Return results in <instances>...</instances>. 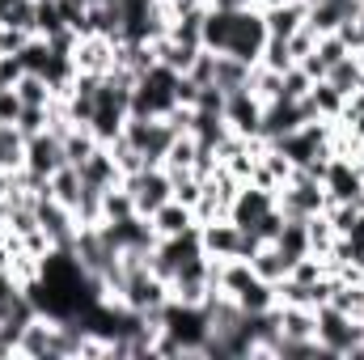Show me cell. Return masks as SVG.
I'll return each mask as SVG.
<instances>
[{
	"instance_id": "cell-39",
	"label": "cell",
	"mask_w": 364,
	"mask_h": 360,
	"mask_svg": "<svg viewBox=\"0 0 364 360\" xmlns=\"http://www.w3.org/2000/svg\"><path fill=\"white\" fill-rule=\"evenodd\" d=\"M314 43H318V34H314L309 26H301V30H296V34L288 38V51H292V60L301 64V60H305V55L314 51Z\"/></svg>"
},
{
	"instance_id": "cell-43",
	"label": "cell",
	"mask_w": 364,
	"mask_h": 360,
	"mask_svg": "<svg viewBox=\"0 0 364 360\" xmlns=\"http://www.w3.org/2000/svg\"><path fill=\"white\" fill-rule=\"evenodd\" d=\"M356 318H360V322H364V305H360V314H356Z\"/></svg>"
},
{
	"instance_id": "cell-32",
	"label": "cell",
	"mask_w": 364,
	"mask_h": 360,
	"mask_svg": "<svg viewBox=\"0 0 364 360\" xmlns=\"http://www.w3.org/2000/svg\"><path fill=\"white\" fill-rule=\"evenodd\" d=\"M309 90H314V77H309L301 64H292L288 73H279V97H288V102H301Z\"/></svg>"
},
{
	"instance_id": "cell-10",
	"label": "cell",
	"mask_w": 364,
	"mask_h": 360,
	"mask_svg": "<svg viewBox=\"0 0 364 360\" xmlns=\"http://www.w3.org/2000/svg\"><path fill=\"white\" fill-rule=\"evenodd\" d=\"M199 246H203L208 259H242V229L229 216L203 221L199 225Z\"/></svg>"
},
{
	"instance_id": "cell-46",
	"label": "cell",
	"mask_w": 364,
	"mask_h": 360,
	"mask_svg": "<svg viewBox=\"0 0 364 360\" xmlns=\"http://www.w3.org/2000/svg\"><path fill=\"white\" fill-rule=\"evenodd\" d=\"M360 4H364V0H360Z\"/></svg>"
},
{
	"instance_id": "cell-28",
	"label": "cell",
	"mask_w": 364,
	"mask_h": 360,
	"mask_svg": "<svg viewBox=\"0 0 364 360\" xmlns=\"http://www.w3.org/2000/svg\"><path fill=\"white\" fill-rule=\"evenodd\" d=\"M60 30H68L64 17H60V0H34V34L38 38H51Z\"/></svg>"
},
{
	"instance_id": "cell-11",
	"label": "cell",
	"mask_w": 364,
	"mask_h": 360,
	"mask_svg": "<svg viewBox=\"0 0 364 360\" xmlns=\"http://www.w3.org/2000/svg\"><path fill=\"white\" fill-rule=\"evenodd\" d=\"M360 0H309V13H305V26L322 38V34H335L339 26L356 21L360 17Z\"/></svg>"
},
{
	"instance_id": "cell-44",
	"label": "cell",
	"mask_w": 364,
	"mask_h": 360,
	"mask_svg": "<svg viewBox=\"0 0 364 360\" xmlns=\"http://www.w3.org/2000/svg\"><path fill=\"white\" fill-rule=\"evenodd\" d=\"M356 360H364V344H360V356H356Z\"/></svg>"
},
{
	"instance_id": "cell-35",
	"label": "cell",
	"mask_w": 364,
	"mask_h": 360,
	"mask_svg": "<svg viewBox=\"0 0 364 360\" xmlns=\"http://www.w3.org/2000/svg\"><path fill=\"white\" fill-rule=\"evenodd\" d=\"M47 127H51V106H21V115H17V132L21 136L47 132Z\"/></svg>"
},
{
	"instance_id": "cell-42",
	"label": "cell",
	"mask_w": 364,
	"mask_h": 360,
	"mask_svg": "<svg viewBox=\"0 0 364 360\" xmlns=\"http://www.w3.org/2000/svg\"><path fill=\"white\" fill-rule=\"evenodd\" d=\"M9 242V225H4V216H0V246Z\"/></svg>"
},
{
	"instance_id": "cell-22",
	"label": "cell",
	"mask_w": 364,
	"mask_h": 360,
	"mask_svg": "<svg viewBox=\"0 0 364 360\" xmlns=\"http://www.w3.org/2000/svg\"><path fill=\"white\" fill-rule=\"evenodd\" d=\"M26 166V136L17 132V123H0V170L17 174Z\"/></svg>"
},
{
	"instance_id": "cell-13",
	"label": "cell",
	"mask_w": 364,
	"mask_h": 360,
	"mask_svg": "<svg viewBox=\"0 0 364 360\" xmlns=\"http://www.w3.org/2000/svg\"><path fill=\"white\" fill-rule=\"evenodd\" d=\"M301 123H309V110H305V102H288V97H275L263 106V132H259V140H279V136H288V132H296Z\"/></svg>"
},
{
	"instance_id": "cell-30",
	"label": "cell",
	"mask_w": 364,
	"mask_h": 360,
	"mask_svg": "<svg viewBox=\"0 0 364 360\" xmlns=\"http://www.w3.org/2000/svg\"><path fill=\"white\" fill-rule=\"evenodd\" d=\"M170 186H174V199L186 203V208H195L199 195H203V179L195 170H170Z\"/></svg>"
},
{
	"instance_id": "cell-37",
	"label": "cell",
	"mask_w": 364,
	"mask_h": 360,
	"mask_svg": "<svg viewBox=\"0 0 364 360\" xmlns=\"http://www.w3.org/2000/svg\"><path fill=\"white\" fill-rule=\"evenodd\" d=\"M30 38H34L30 30H17V26H0V55H21V47H26Z\"/></svg>"
},
{
	"instance_id": "cell-18",
	"label": "cell",
	"mask_w": 364,
	"mask_h": 360,
	"mask_svg": "<svg viewBox=\"0 0 364 360\" xmlns=\"http://www.w3.org/2000/svg\"><path fill=\"white\" fill-rule=\"evenodd\" d=\"M275 318H279V335L284 339H314L318 314L309 305H275Z\"/></svg>"
},
{
	"instance_id": "cell-2",
	"label": "cell",
	"mask_w": 364,
	"mask_h": 360,
	"mask_svg": "<svg viewBox=\"0 0 364 360\" xmlns=\"http://www.w3.org/2000/svg\"><path fill=\"white\" fill-rule=\"evenodd\" d=\"M326 186L322 179H314L305 166H292V174L288 182L275 191V208L284 212V216H292V221H309V216H318V212H326Z\"/></svg>"
},
{
	"instance_id": "cell-4",
	"label": "cell",
	"mask_w": 364,
	"mask_h": 360,
	"mask_svg": "<svg viewBox=\"0 0 364 360\" xmlns=\"http://www.w3.org/2000/svg\"><path fill=\"white\" fill-rule=\"evenodd\" d=\"M174 127L166 119H140V115H127L123 123V140L144 157V166H166V153L174 144Z\"/></svg>"
},
{
	"instance_id": "cell-29",
	"label": "cell",
	"mask_w": 364,
	"mask_h": 360,
	"mask_svg": "<svg viewBox=\"0 0 364 360\" xmlns=\"http://www.w3.org/2000/svg\"><path fill=\"white\" fill-rule=\"evenodd\" d=\"M305 225H309V255H322V259H326V255H331V246H335V238H339V233H335V225L326 221V212L309 216Z\"/></svg>"
},
{
	"instance_id": "cell-5",
	"label": "cell",
	"mask_w": 364,
	"mask_h": 360,
	"mask_svg": "<svg viewBox=\"0 0 364 360\" xmlns=\"http://www.w3.org/2000/svg\"><path fill=\"white\" fill-rule=\"evenodd\" d=\"M123 186L132 191V199H136V212H140V216H153L166 199H174V186H170V170H166V166H144V170L127 174Z\"/></svg>"
},
{
	"instance_id": "cell-38",
	"label": "cell",
	"mask_w": 364,
	"mask_h": 360,
	"mask_svg": "<svg viewBox=\"0 0 364 360\" xmlns=\"http://www.w3.org/2000/svg\"><path fill=\"white\" fill-rule=\"evenodd\" d=\"M284 221H288V216H284L279 208H272V212L250 229V233H259V242H275V238H279V229H284Z\"/></svg>"
},
{
	"instance_id": "cell-16",
	"label": "cell",
	"mask_w": 364,
	"mask_h": 360,
	"mask_svg": "<svg viewBox=\"0 0 364 360\" xmlns=\"http://www.w3.org/2000/svg\"><path fill=\"white\" fill-rule=\"evenodd\" d=\"M301 102H305L309 119H326V123H339V115H343V93L335 90L331 81H314V90L305 93Z\"/></svg>"
},
{
	"instance_id": "cell-15",
	"label": "cell",
	"mask_w": 364,
	"mask_h": 360,
	"mask_svg": "<svg viewBox=\"0 0 364 360\" xmlns=\"http://www.w3.org/2000/svg\"><path fill=\"white\" fill-rule=\"evenodd\" d=\"M77 170H81V179L90 182V186H102V191L114 186V182H123V170H119V162H114V153H110L106 144H97Z\"/></svg>"
},
{
	"instance_id": "cell-26",
	"label": "cell",
	"mask_w": 364,
	"mask_h": 360,
	"mask_svg": "<svg viewBox=\"0 0 364 360\" xmlns=\"http://www.w3.org/2000/svg\"><path fill=\"white\" fill-rule=\"evenodd\" d=\"M195 162H199V140L191 132L174 136V144L166 153V170H195Z\"/></svg>"
},
{
	"instance_id": "cell-3",
	"label": "cell",
	"mask_w": 364,
	"mask_h": 360,
	"mask_svg": "<svg viewBox=\"0 0 364 360\" xmlns=\"http://www.w3.org/2000/svg\"><path fill=\"white\" fill-rule=\"evenodd\" d=\"M263 47H267V21H263V9L259 4H246V9H237L233 17H229V38H225V55H233V60H242V64H259V55H263Z\"/></svg>"
},
{
	"instance_id": "cell-36",
	"label": "cell",
	"mask_w": 364,
	"mask_h": 360,
	"mask_svg": "<svg viewBox=\"0 0 364 360\" xmlns=\"http://www.w3.org/2000/svg\"><path fill=\"white\" fill-rule=\"evenodd\" d=\"M326 221H331L335 233L343 238V233H352V229L360 225V208H356V203H326Z\"/></svg>"
},
{
	"instance_id": "cell-31",
	"label": "cell",
	"mask_w": 364,
	"mask_h": 360,
	"mask_svg": "<svg viewBox=\"0 0 364 360\" xmlns=\"http://www.w3.org/2000/svg\"><path fill=\"white\" fill-rule=\"evenodd\" d=\"M0 26H17L34 34V0H0Z\"/></svg>"
},
{
	"instance_id": "cell-14",
	"label": "cell",
	"mask_w": 364,
	"mask_h": 360,
	"mask_svg": "<svg viewBox=\"0 0 364 360\" xmlns=\"http://www.w3.org/2000/svg\"><path fill=\"white\" fill-rule=\"evenodd\" d=\"M305 13H309L305 0H279V4H272V9H263L267 38H292V34L305 26Z\"/></svg>"
},
{
	"instance_id": "cell-21",
	"label": "cell",
	"mask_w": 364,
	"mask_h": 360,
	"mask_svg": "<svg viewBox=\"0 0 364 360\" xmlns=\"http://www.w3.org/2000/svg\"><path fill=\"white\" fill-rule=\"evenodd\" d=\"M322 81H331L343 97H348V93H356V90H364V55H356V51H352V55H343L339 64H331V73H326Z\"/></svg>"
},
{
	"instance_id": "cell-9",
	"label": "cell",
	"mask_w": 364,
	"mask_h": 360,
	"mask_svg": "<svg viewBox=\"0 0 364 360\" xmlns=\"http://www.w3.org/2000/svg\"><path fill=\"white\" fill-rule=\"evenodd\" d=\"M272 208H275V191H263V186H255V182H242L237 195H233V203H229V221H233L237 229H255Z\"/></svg>"
},
{
	"instance_id": "cell-27",
	"label": "cell",
	"mask_w": 364,
	"mask_h": 360,
	"mask_svg": "<svg viewBox=\"0 0 364 360\" xmlns=\"http://www.w3.org/2000/svg\"><path fill=\"white\" fill-rule=\"evenodd\" d=\"M13 90L21 97V106H51V97H55V90H51L38 73H21V81H17Z\"/></svg>"
},
{
	"instance_id": "cell-25",
	"label": "cell",
	"mask_w": 364,
	"mask_h": 360,
	"mask_svg": "<svg viewBox=\"0 0 364 360\" xmlns=\"http://www.w3.org/2000/svg\"><path fill=\"white\" fill-rule=\"evenodd\" d=\"M81 170L77 166H64V170H55L51 174V195L64 203V208H77V199H81Z\"/></svg>"
},
{
	"instance_id": "cell-17",
	"label": "cell",
	"mask_w": 364,
	"mask_h": 360,
	"mask_svg": "<svg viewBox=\"0 0 364 360\" xmlns=\"http://www.w3.org/2000/svg\"><path fill=\"white\" fill-rule=\"evenodd\" d=\"M149 221H153L157 238H174V233H186V229L199 225V221H195V208H186V203H178V199H166Z\"/></svg>"
},
{
	"instance_id": "cell-8",
	"label": "cell",
	"mask_w": 364,
	"mask_h": 360,
	"mask_svg": "<svg viewBox=\"0 0 364 360\" xmlns=\"http://www.w3.org/2000/svg\"><path fill=\"white\" fill-rule=\"evenodd\" d=\"M64 166H68V153H64V136H60L55 127L26 136V170H34V174L51 179V174H55V170H64Z\"/></svg>"
},
{
	"instance_id": "cell-6",
	"label": "cell",
	"mask_w": 364,
	"mask_h": 360,
	"mask_svg": "<svg viewBox=\"0 0 364 360\" xmlns=\"http://www.w3.org/2000/svg\"><path fill=\"white\" fill-rule=\"evenodd\" d=\"M263 106L267 102L255 97L250 85L225 93V123H229V132L242 136V140H259V132H263Z\"/></svg>"
},
{
	"instance_id": "cell-12",
	"label": "cell",
	"mask_w": 364,
	"mask_h": 360,
	"mask_svg": "<svg viewBox=\"0 0 364 360\" xmlns=\"http://www.w3.org/2000/svg\"><path fill=\"white\" fill-rule=\"evenodd\" d=\"M114 38L106 34H77V47H73V64L77 73H93V77H106L114 68Z\"/></svg>"
},
{
	"instance_id": "cell-33",
	"label": "cell",
	"mask_w": 364,
	"mask_h": 360,
	"mask_svg": "<svg viewBox=\"0 0 364 360\" xmlns=\"http://www.w3.org/2000/svg\"><path fill=\"white\" fill-rule=\"evenodd\" d=\"M246 85H250V93H255V97H263V102H275V97H279V73L263 68V64H255Z\"/></svg>"
},
{
	"instance_id": "cell-41",
	"label": "cell",
	"mask_w": 364,
	"mask_h": 360,
	"mask_svg": "<svg viewBox=\"0 0 364 360\" xmlns=\"http://www.w3.org/2000/svg\"><path fill=\"white\" fill-rule=\"evenodd\" d=\"M360 115H364V90H356V93H348V97H343V115H339V123L360 119Z\"/></svg>"
},
{
	"instance_id": "cell-34",
	"label": "cell",
	"mask_w": 364,
	"mask_h": 360,
	"mask_svg": "<svg viewBox=\"0 0 364 360\" xmlns=\"http://www.w3.org/2000/svg\"><path fill=\"white\" fill-rule=\"evenodd\" d=\"M259 64H263V68H272V73H288V68L296 64V60H292V51H288V38H267V47H263Z\"/></svg>"
},
{
	"instance_id": "cell-20",
	"label": "cell",
	"mask_w": 364,
	"mask_h": 360,
	"mask_svg": "<svg viewBox=\"0 0 364 360\" xmlns=\"http://www.w3.org/2000/svg\"><path fill=\"white\" fill-rule=\"evenodd\" d=\"M233 301L242 305V314H267V309H275V284L259 280V275H250V280L237 288Z\"/></svg>"
},
{
	"instance_id": "cell-1",
	"label": "cell",
	"mask_w": 364,
	"mask_h": 360,
	"mask_svg": "<svg viewBox=\"0 0 364 360\" xmlns=\"http://www.w3.org/2000/svg\"><path fill=\"white\" fill-rule=\"evenodd\" d=\"M318 327H314V339L322 348V356H339V360H356L364 344V322L335 309V305H318Z\"/></svg>"
},
{
	"instance_id": "cell-40",
	"label": "cell",
	"mask_w": 364,
	"mask_h": 360,
	"mask_svg": "<svg viewBox=\"0 0 364 360\" xmlns=\"http://www.w3.org/2000/svg\"><path fill=\"white\" fill-rule=\"evenodd\" d=\"M17 115H21L17 90H0V123H17Z\"/></svg>"
},
{
	"instance_id": "cell-7",
	"label": "cell",
	"mask_w": 364,
	"mask_h": 360,
	"mask_svg": "<svg viewBox=\"0 0 364 360\" xmlns=\"http://www.w3.org/2000/svg\"><path fill=\"white\" fill-rule=\"evenodd\" d=\"M322 186H326V199L331 203H352L364 191V170L356 166L352 153H331V162L322 170Z\"/></svg>"
},
{
	"instance_id": "cell-45",
	"label": "cell",
	"mask_w": 364,
	"mask_h": 360,
	"mask_svg": "<svg viewBox=\"0 0 364 360\" xmlns=\"http://www.w3.org/2000/svg\"><path fill=\"white\" fill-rule=\"evenodd\" d=\"M250 4H259V0H250Z\"/></svg>"
},
{
	"instance_id": "cell-23",
	"label": "cell",
	"mask_w": 364,
	"mask_h": 360,
	"mask_svg": "<svg viewBox=\"0 0 364 360\" xmlns=\"http://www.w3.org/2000/svg\"><path fill=\"white\" fill-rule=\"evenodd\" d=\"M250 81V64H242V60H233V55H225V51H216V73H212V85L225 93L242 90Z\"/></svg>"
},
{
	"instance_id": "cell-24",
	"label": "cell",
	"mask_w": 364,
	"mask_h": 360,
	"mask_svg": "<svg viewBox=\"0 0 364 360\" xmlns=\"http://www.w3.org/2000/svg\"><path fill=\"white\" fill-rule=\"evenodd\" d=\"M275 246H279V250L296 263L301 255H309V225L288 216V221H284V229H279V238H275Z\"/></svg>"
},
{
	"instance_id": "cell-19",
	"label": "cell",
	"mask_w": 364,
	"mask_h": 360,
	"mask_svg": "<svg viewBox=\"0 0 364 360\" xmlns=\"http://www.w3.org/2000/svg\"><path fill=\"white\" fill-rule=\"evenodd\" d=\"M250 268H255V275H259V280H267V284H279V280L288 275V268H292V259H288V255H284L275 242H263V246L255 250Z\"/></svg>"
}]
</instances>
